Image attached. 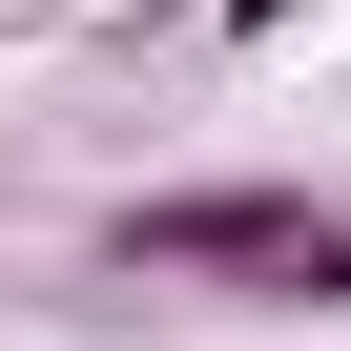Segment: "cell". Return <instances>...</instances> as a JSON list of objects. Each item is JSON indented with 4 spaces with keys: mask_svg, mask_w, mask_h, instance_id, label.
Masks as SVG:
<instances>
[{
    "mask_svg": "<svg viewBox=\"0 0 351 351\" xmlns=\"http://www.w3.org/2000/svg\"><path fill=\"white\" fill-rule=\"evenodd\" d=\"M104 269L269 289V310H351V207H310V186H145V207L104 228Z\"/></svg>",
    "mask_w": 351,
    "mask_h": 351,
    "instance_id": "6da1fadb",
    "label": "cell"
},
{
    "mask_svg": "<svg viewBox=\"0 0 351 351\" xmlns=\"http://www.w3.org/2000/svg\"><path fill=\"white\" fill-rule=\"evenodd\" d=\"M289 21H330V0H228V42H289Z\"/></svg>",
    "mask_w": 351,
    "mask_h": 351,
    "instance_id": "7a4b0ae2",
    "label": "cell"
}]
</instances>
